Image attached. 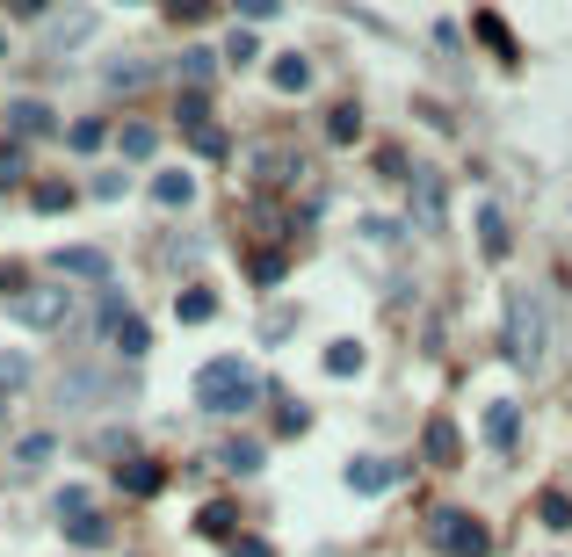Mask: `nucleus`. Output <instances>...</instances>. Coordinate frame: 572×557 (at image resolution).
Instances as JSON below:
<instances>
[{
	"label": "nucleus",
	"instance_id": "1",
	"mask_svg": "<svg viewBox=\"0 0 572 557\" xmlns=\"http://www.w3.org/2000/svg\"><path fill=\"white\" fill-rule=\"evenodd\" d=\"M254 398H261V377L239 355H218V362L196 369V406L203 413H247Z\"/></svg>",
	"mask_w": 572,
	"mask_h": 557
},
{
	"label": "nucleus",
	"instance_id": "2",
	"mask_svg": "<svg viewBox=\"0 0 572 557\" xmlns=\"http://www.w3.org/2000/svg\"><path fill=\"white\" fill-rule=\"evenodd\" d=\"M544 340H551L544 297H536V290H515V297H507V362L536 369V362H544Z\"/></svg>",
	"mask_w": 572,
	"mask_h": 557
},
{
	"label": "nucleus",
	"instance_id": "3",
	"mask_svg": "<svg viewBox=\"0 0 572 557\" xmlns=\"http://www.w3.org/2000/svg\"><path fill=\"white\" fill-rule=\"evenodd\" d=\"M428 536H435V550H449V557H486V550H493V529H486V521H471V514H457V507H442V514L428 521Z\"/></svg>",
	"mask_w": 572,
	"mask_h": 557
},
{
	"label": "nucleus",
	"instance_id": "4",
	"mask_svg": "<svg viewBox=\"0 0 572 557\" xmlns=\"http://www.w3.org/2000/svg\"><path fill=\"white\" fill-rule=\"evenodd\" d=\"M413 232H442L449 225V189H442V174L435 167H413Z\"/></svg>",
	"mask_w": 572,
	"mask_h": 557
},
{
	"label": "nucleus",
	"instance_id": "5",
	"mask_svg": "<svg viewBox=\"0 0 572 557\" xmlns=\"http://www.w3.org/2000/svg\"><path fill=\"white\" fill-rule=\"evenodd\" d=\"M66 312H73V290H15V297H8V319H15V326H37V333L58 326Z\"/></svg>",
	"mask_w": 572,
	"mask_h": 557
},
{
	"label": "nucleus",
	"instance_id": "6",
	"mask_svg": "<svg viewBox=\"0 0 572 557\" xmlns=\"http://www.w3.org/2000/svg\"><path fill=\"white\" fill-rule=\"evenodd\" d=\"M182 131H189V145L203 152V160H225V152H232V138L218 131V123H210L203 95H189V102H182Z\"/></svg>",
	"mask_w": 572,
	"mask_h": 557
},
{
	"label": "nucleus",
	"instance_id": "7",
	"mask_svg": "<svg viewBox=\"0 0 572 557\" xmlns=\"http://www.w3.org/2000/svg\"><path fill=\"white\" fill-rule=\"evenodd\" d=\"M51 268L73 275V283H109V254H102V246H58Z\"/></svg>",
	"mask_w": 572,
	"mask_h": 557
},
{
	"label": "nucleus",
	"instance_id": "8",
	"mask_svg": "<svg viewBox=\"0 0 572 557\" xmlns=\"http://www.w3.org/2000/svg\"><path fill=\"white\" fill-rule=\"evenodd\" d=\"M109 340H116V348H124L131 362H138L145 348H153V333H145V319H138V312H124V304H109Z\"/></svg>",
	"mask_w": 572,
	"mask_h": 557
},
{
	"label": "nucleus",
	"instance_id": "9",
	"mask_svg": "<svg viewBox=\"0 0 572 557\" xmlns=\"http://www.w3.org/2000/svg\"><path fill=\"white\" fill-rule=\"evenodd\" d=\"M348 485H355V492H391V485H399V463H384V456H355V463H348Z\"/></svg>",
	"mask_w": 572,
	"mask_h": 557
},
{
	"label": "nucleus",
	"instance_id": "10",
	"mask_svg": "<svg viewBox=\"0 0 572 557\" xmlns=\"http://www.w3.org/2000/svg\"><path fill=\"white\" fill-rule=\"evenodd\" d=\"M478 246H486V261H507V246H515V232H507V218L486 203L478 210Z\"/></svg>",
	"mask_w": 572,
	"mask_h": 557
},
{
	"label": "nucleus",
	"instance_id": "11",
	"mask_svg": "<svg viewBox=\"0 0 572 557\" xmlns=\"http://www.w3.org/2000/svg\"><path fill=\"white\" fill-rule=\"evenodd\" d=\"M515 435H522V413L507 406V398H493V406H486V442L493 449H515Z\"/></svg>",
	"mask_w": 572,
	"mask_h": 557
},
{
	"label": "nucleus",
	"instance_id": "12",
	"mask_svg": "<svg viewBox=\"0 0 572 557\" xmlns=\"http://www.w3.org/2000/svg\"><path fill=\"white\" fill-rule=\"evenodd\" d=\"M8 131H15V138H44V131H51V109H44V102H29V95L8 102Z\"/></svg>",
	"mask_w": 572,
	"mask_h": 557
},
{
	"label": "nucleus",
	"instance_id": "13",
	"mask_svg": "<svg viewBox=\"0 0 572 557\" xmlns=\"http://www.w3.org/2000/svg\"><path fill=\"white\" fill-rule=\"evenodd\" d=\"M87 37H95V15H87V8H73V15L51 22V51H73V44H87Z\"/></svg>",
	"mask_w": 572,
	"mask_h": 557
},
{
	"label": "nucleus",
	"instance_id": "14",
	"mask_svg": "<svg viewBox=\"0 0 572 557\" xmlns=\"http://www.w3.org/2000/svg\"><path fill=\"white\" fill-rule=\"evenodd\" d=\"M420 449H428V463H442V471L464 456V442H457V427H449V420H428V442H420Z\"/></svg>",
	"mask_w": 572,
	"mask_h": 557
},
{
	"label": "nucleus",
	"instance_id": "15",
	"mask_svg": "<svg viewBox=\"0 0 572 557\" xmlns=\"http://www.w3.org/2000/svg\"><path fill=\"white\" fill-rule=\"evenodd\" d=\"M268 80H276L283 95H305V87H312V66H305V58H297V51H283L276 66H268Z\"/></svg>",
	"mask_w": 572,
	"mask_h": 557
},
{
	"label": "nucleus",
	"instance_id": "16",
	"mask_svg": "<svg viewBox=\"0 0 572 557\" xmlns=\"http://www.w3.org/2000/svg\"><path fill=\"white\" fill-rule=\"evenodd\" d=\"M22 384H29V355L22 348H0V406H8Z\"/></svg>",
	"mask_w": 572,
	"mask_h": 557
},
{
	"label": "nucleus",
	"instance_id": "17",
	"mask_svg": "<svg viewBox=\"0 0 572 557\" xmlns=\"http://www.w3.org/2000/svg\"><path fill=\"white\" fill-rule=\"evenodd\" d=\"M174 319H182V326L218 319V297H210V290H182V297H174Z\"/></svg>",
	"mask_w": 572,
	"mask_h": 557
},
{
	"label": "nucleus",
	"instance_id": "18",
	"mask_svg": "<svg viewBox=\"0 0 572 557\" xmlns=\"http://www.w3.org/2000/svg\"><path fill=\"white\" fill-rule=\"evenodd\" d=\"M189 196H196V174H160L153 181V203H167V210H182Z\"/></svg>",
	"mask_w": 572,
	"mask_h": 557
},
{
	"label": "nucleus",
	"instance_id": "19",
	"mask_svg": "<svg viewBox=\"0 0 572 557\" xmlns=\"http://www.w3.org/2000/svg\"><path fill=\"white\" fill-rule=\"evenodd\" d=\"M218 471H239V478L261 471V442H225V449H218Z\"/></svg>",
	"mask_w": 572,
	"mask_h": 557
},
{
	"label": "nucleus",
	"instance_id": "20",
	"mask_svg": "<svg viewBox=\"0 0 572 557\" xmlns=\"http://www.w3.org/2000/svg\"><path fill=\"white\" fill-rule=\"evenodd\" d=\"M210 73H218V51H182V80H189V95H203Z\"/></svg>",
	"mask_w": 572,
	"mask_h": 557
},
{
	"label": "nucleus",
	"instance_id": "21",
	"mask_svg": "<svg viewBox=\"0 0 572 557\" xmlns=\"http://www.w3.org/2000/svg\"><path fill=\"white\" fill-rule=\"evenodd\" d=\"M51 514H58V521H80V514H95V492H87V485H66V492L51 500Z\"/></svg>",
	"mask_w": 572,
	"mask_h": 557
},
{
	"label": "nucleus",
	"instance_id": "22",
	"mask_svg": "<svg viewBox=\"0 0 572 557\" xmlns=\"http://www.w3.org/2000/svg\"><path fill=\"white\" fill-rule=\"evenodd\" d=\"M326 138H334V145H355V138H363V116H355V102H341L334 116H326Z\"/></svg>",
	"mask_w": 572,
	"mask_h": 557
},
{
	"label": "nucleus",
	"instance_id": "23",
	"mask_svg": "<svg viewBox=\"0 0 572 557\" xmlns=\"http://www.w3.org/2000/svg\"><path fill=\"white\" fill-rule=\"evenodd\" d=\"M102 80L116 87V95H138V87H145V80H153V66H138V58H124V66H109Z\"/></svg>",
	"mask_w": 572,
	"mask_h": 557
},
{
	"label": "nucleus",
	"instance_id": "24",
	"mask_svg": "<svg viewBox=\"0 0 572 557\" xmlns=\"http://www.w3.org/2000/svg\"><path fill=\"white\" fill-rule=\"evenodd\" d=\"M355 369H363V348H355V340H334V348H326V377H355Z\"/></svg>",
	"mask_w": 572,
	"mask_h": 557
},
{
	"label": "nucleus",
	"instance_id": "25",
	"mask_svg": "<svg viewBox=\"0 0 572 557\" xmlns=\"http://www.w3.org/2000/svg\"><path fill=\"white\" fill-rule=\"evenodd\" d=\"M153 145H160L153 123H124V160H153Z\"/></svg>",
	"mask_w": 572,
	"mask_h": 557
},
{
	"label": "nucleus",
	"instance_id": "26",
	"mask_svg": "<svg viewBox=\"0 0 572 557\" xmlns=\"http://www.w3.org/2000/svg\"><path fill=\"white\" fill-rule=\"evenodd\" d=\"M536 521H544V529H572V500L565 492H544V500H536Z\"/></svg>",
	"mask_w": 572,
	"mask_h": 557
},
{
	"label": "nucleus",
	"instance_id": "27",
	"mask_svg": "<svg viewBox=\"0 0 572 557\" xmlns=\"http://www.w3.org/2000/svg\"><path fill=\"white\" fill-rule=\"evenodd\" d=\"M471 29H478V37H486V44H493L500 58H515V37H507V22H500V15H478Z\"/></svg>",
	"mask_w": 572,
	"mask_h": 557
},
{
	"label": "nucleus",
	"instance_id": "28",
	"mask_svg": "<svg viewBox=\"0 0 572 557\" xmlns=\"http://www.w3.org/2000/svg\"><path fill=\"white\" fill-rule=\"evenodd\" d=\"M124 485L138 492V500H153V492H160V463H131V471H124Z\"/></svg>",
	"mask_w": 572,
	"mask_h": 557
},
{
	"label": "nucleus",
	"instance_id": "29",
	"mask_svg": "<svg viewBox=\"0 0 572 557\" xmlns=\"http://www.w3.org/2000/svg\"><path fill=\"white\" fill-rule=\"evenodd\" d=\"M66 536L95 550V543H109V521H95V514H80V521H66Z\"/></svg>",
	"mask_w": 572,
	"mask_h": 557
},
{
	"label": "nucleus",
	"instance_id": "30",
	"mask_svg": "<svg viewBox=\"0 0 572 557\" xmlns=\"http://www.w3.org/2000/svg\"><path fill=\"white\" fill-rule=\"evenodd\" d=\"M225 58H232V66H247V58H261V51H254V29H232V37H225Z\"/></svg>",
	"mask_w": 572,
	"mask_h": 557
},
{
	"label": "nucleus",
	"instance_id": "31",
	"mask_svg": "<svg viewBox=\"0 0 572 557\" xmlns=\"http://www.w3.org/2000/svg\"><path fill=\"white\" fill-rule=\"evenodd\" d=\"M66 203H73L66 181H37V210H66Z\"/></svg>",
	"mask_w": 572,
	"mask_h": 557
},
{
	"label": "nucleus",
	"instance_id": "32",
	"mask_svg": "<svg viewBox=\"0 0 572 557\" xmlns=\"http://www.w3.org/2000/svg\"><path fill=\"white\" fill-rule=\"evenodd\" d=\"M210 8H218V0H167V15H174V22H203Z\"/></svg>",
	"mask_w": 572,
	"mask_h": 557
},
{
	"label": "nucleus",
	"instance_id": "33",
	"mask_svg": "<svg viewBox=\"0 0 572 557\" xmlns=\"http://www.w3.org/2000/svg\"><path fill=\"white\" fill-rule=\"evenodd\" d=\"M8 181H22V145H0V189Z\"/></svg>",
	"mask_w": 572,
	"mask_h": 557
},
{
	"label": "nucleus",
	"instance_id": "34",
	"mask_svg": "<svg viewBox=\"0 0 572 557\" xmlns=\"http://www.w3.org/2000/svg\"><path fill=\"white\" fill-rule=\"evenodd\" d=\"M109 131H102V123H73V152H95Z\"/></svg>",
	"mask_w": 572,
	"mask_h": 557
},
{
	"label": "nucleus",
	"instance_id": "35",
	"mask_svg": "<svg viewBox=\"0 0 572 557\" xmlns=\"http://www.w3.org/2000/svg\"><path fill=\"white\" fill-rule=\"evenodd\" d=\"M203 536H232V507H203Z\"/></svg>",
	"mask_w": 572,
	"mask_h": 557
},
{
	"label": "nucleus",
	"instance_id": "36",
	"mask_svg": "<svg viewBox=\"0 0 572 557\" xmlns=\"http://www.w3.org/2000/svg\"><path fill=\"white\" fill-rule=\"evenodd\" d=\"M283 275V254H254V283H276Z\"/></svg>",
	"mask_w": 572,
	"mask_h": 557
},
{
	"label": "nucleus",
	"instance_id": "37",
	"mask_svg": "<svg viewBox=\"0 0 572 557\" xmlns=\"http://www.w3.org/2000/svg\"><path fill=\"white\" fill-rule=\"evenodd\" d=\"M15 456H22V463H44V456H51V435H29V442H22Z\"/></svg>",
	"mask_w": 572,
	"mask_h": 557
},
{
	"label": "nucleus",
	"instance_id": "38",
	"mask_svg": "<svg viewBox=\"0 0 572 557\" xmlns=\"http://www.w3.org/2000/svg\"><path fill=\"white\" fill-rule=\"evenodd\" d=\"M276 8H283V0H239V15H247V22H268Z\"/></svg>",
	"mask_w": 572,
	"mask_h": 557
},
{
	"label": "nucleus",
	"instance_id": "39",
	"mask_svg": "<svg viewBox=\"0 0 572 557\" xmlns=\"http://www.w3.org/2000/svg\"><path fill=\"white\" fill-rule=\"evenodd\" d=\"M232 557H268V543L261 536H232Z\"/></svg>",
	"mask_w": 572,
	"mask_h": 557
},
{
	"label": "nucleus",
	"instance_id": "40",
	"mask_svg": "<svg viewBox=\"0 0 572 557\" xmlns=\"http://www.w3.org/2000/svg\"><path fill=\"white\" fill-rule=\"evenodd\" d=\"M8 8H15V15H44V8H51V0H8Z\"/></svg>",
	"mask_w": 572,
	"mask_h": 557
}]
</instances>
